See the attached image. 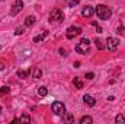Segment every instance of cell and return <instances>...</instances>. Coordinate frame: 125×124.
I'll use <instances>...</instances> for the list:
<instances>
[{
  "instance_id": "1",
  "label": "cell",
  "mask_w": 125,
  "mask_h": 124,
  "mask_svg": "<svg viewBox=\"0 0 125 124\" xmlns=\"http://www.w3.org/2000/svg\"><path fill=\"white\" fill-rule=\"evenodd\" d=\"M94 13H96L97 18L102 19V21H108V19L112 16L111 9H109L108 6H105V4H97V6L94 7Z\"/></svg>"
},
{
  "instance_id": "2",
  "label": "cell",
  "mask_w": 125,
  "mask_h": 124,
  "mask_svg": "<svg viewBox=\"0 0 125 124\" xmlns=\"http://www.w3.org/2000/svg\"><path fill=\"white\" fill-rule=\"evenodd\" d=\"M89 48H90V41L87 38H82L80 42H77V45H76V53H79V54H87Z\"/></svg>"
},
{
  "instance_id": "3",
  "label": "cell",
  "mask_w": 125,
  "mask_h": 124,
  "mask_svg": "<svg viewBox=\"0 0 125 124\" xmlns=\"http://www.w3.org/2000/svg\"><path fill=\"white\" fill-rule=\"evenodd\" d=\"M51 110H52V112H54L55 115H65V114H67V112H65V105H64L62 102H60V101L52 102Z\"/></svg>"
},
{
  "instance_id": "4",
  "label": "cell",
  "mask_w": 125,
  "mask_h": 124,
  "mask_svg": "<svg viewBox=\"0 0 125 124\" xmlns=\"http://www.w3.org/2000/svg\"><path fill=\"white\" fill-rule=\"evenodd\" d=\"M119 47V39L115 37H108L106 38V48L109 51H116Z\"/></svg>"
},
{
  "instance_id": "5",
  "label": "cell",
  "mask_w": 125,
  "mask_h": 124,
  "mask_svg": "<svg viewBox=\"0 0 125 124\" xmlns=\"http://www.w3.org/2000/svg\"><path fill=\"white\" fill-rule=\"evenodd\" d=\"M82 32H83V29H82L80 26H70V28L67 29V38H68V39H73L74 37L80 35Z\"/></svg>"
},
{
  "instance_id": "6",
  "label": "cell",
  "mask_w": 125,
  "mask_h": 124,
  "mask_svg": "<svg viewBox=\"0 0 125 124\" xmlns=\"http://www.w3.org/2000/svg\"><path fill=\"white\" fill-rule=\"evenodd\" d=\"M62 18H64V15H62L61 10L60 9H54L51 12V15H50V22H60V21H62Z\"/></svg>"
},
{
  "instance_id": "7",
  "label": "cell",
  "mask_w": 125,
  "mask_h": 124,
  "mask_svg": "<svg viewBox=\"0 0 125 124\" xmlns=\"http://www.w3.org/2000/svg\"><path fill=\"white\" fill-rule=\"evenodd\" d=\"M22 9H23V1H22V0H16V1L13 3L12 9H10V15L15 16V15H18Z\"/></svg>"
},
{
  "instance_id": "8",
  "label": "cell",
  "mask_w": 125,
  "mask_h": 124,
  "mask_svg": "<svg viewBox=\"0 0 125 124\" xmlns=\"http://www.w3.org/2000/svg\"><path fill=\"white\" fill-rule=\"evenodd\" d=\"M93 13H94L93 6H86V7H83V10H82V16H83V18H90Z\"/></svg>"
},
{
  "instance_id": "9",
  "label": "cell",
  "mask_w": 125,
  "mask_h": 124,
  "mask_svg": "<svg viewBox=\"0 0 125 124\" xmlns=\"http://www.w3.org/2000/svg\"><path fill=\"white\" fill-rule=\"evenodd\" d=\"M83 101H84V104L89 105V107H94V105H96V99H94L93 96H90V95H84V96H83Z\"/></svg>"
},
{
  "instance_id": "10",
  "label": "cell",
  "mask_w": 125,
  "mask_h": 124,
  "mask_svg": "<svg viewBox=\"0 0 125 124\" xmlns=\"http://www.w3.org/2000/svg\"><path fill=\"white\" fill-rule=\"evenodd\" d=\"M47 35H48V31H42V34H39V35H36V37L33 38V42H42Z\"/></svg>"
},
{
  "instance_id": "11",
  "label": "cell",
  "mask_w": 125,
  "mask_h": 124,
  "mask_svg": "<svg viewBox=\"0 0 125 124\" xmlns=\"http://www.w3.org/2000/svg\"><path fill=\"white\" fill-rule=\"evenodd\" d=\"M41 76H42V70H41L38 66L33 67V70H32V77H33V79H39Z\"/></svg>"
},
{
  "instance_id": "12",
  "label": "cell",
  "mask_w": 125,
  "mask_h": 124,
  "mask_svg": "<svg viewBox=\"0 0 125 124\" xmlns=\"http://www.w3.org/2000/svg\"><path fill=\"white\" fill-rule=\"evenodd\" d=\"M90 123H93V118L90 115H84V117L80 118V124H90Z\"/></svg>"
},
{
  "instance_id": "13",
  "label": "cell",
  "mask_w": 125,
  "mask_h": 124,
  "mask_svg": "<svg viewBox=\"0 0 125 124\" xmlns=\"http://www.w3.org/2000/svg\"><path fill=\"white\" fill-rule=\"evenodd\" d=\"M28 76H29V70H18V77L26 79Z\"/></svg>"
},
{
  "instance_id": "14",
  "label": "cell",
  "mask_w": 125,
  "mask_h": 124,
  "mask_svg": "<svg viewBox=\"0 0 125 124\" xmlns=\"http://www.w3.org/2000/svg\"><path fill=\"white\" fill-rule=\"evenodd\" d=\"M35 24V16H28L26 19H25V26H32Z\"/></svg>"
},
{
  "instance_id": "15",
  "label": "cell",
  "mask_w": 125,
  "mask_h": 124,
  "mask_svg": "<svg viewBox=\"0 0 125 124\" xmlns=\"http://www.w3.org/2000/svg\"><path fill=\"white\" fill-rule=\"evenodd\" d=\"M73 83H74V86H76L77 89H83V82H82V80H80L79 77H74Z\"/></svg>"
},
{
  "instance_id": "16",
  "label": "cell",
  "mask_w": 125,
  "mask_h": 124,
  "mask_svg": "<svg viewBox=\"0 0 125 124\" xmlns=\"http://www.w3.org/2000/svg\"><path fill=\"white\" fill-rule=\"evenodd\" d=\"M29 121H31V117L28 114H22L19 117V123H29Z\"/></svg>"
},
{
  "instance_id": "17",
  "label": "cell",
  "mask_w": 125,
  "mask_h": 124,
  "mask_svg": "<svg viewBox=\"0 0 125 124\" xmlns=\"http://www.w3.org/2000/svg\"><path fill=\"white\" fill-rule=\"evenodd\" d=\"M38 95H39V96H47V95H48V89H47V86H41V88L38 89Z\"/></svg>"
},
{
  "instance_id": "18",
  "label": "cell",
  "mask_w": 125,
  "mask_h": 124,
  "mask_svg": "<svg viewBox=\"0 0 125 124\" xmlns=\"http://www.w3.org/2000/svg\"><path fill=\"white\" fill-rule=\"evenodd\" d=\"M115 123L116 124H125V117L121 115V114H118V115L115 117Z\"/></svg>"
},
{
  "instance_id": "19",
  "label": "cell",
  "mask_w": 125,
  "mask_h": 124,
  "mask_svg": "<svg viewBox=\"0 0 125 124\" xmlns=\"http://www.w3.org/2000/svg\"><path fill=\"white\" fill-rule=\"evenodd\" d=\"M94 42H96V47H97L99 50H103V48H105V45L102 44V41H100V39H97V38H96V39H94Z\"/></svg>"
},
{
  "instance_id": "20",
  "label": "cell",
  "mask_w": 125,
  "mask_h": 124,
  "mask_svg": "<svg viewBox=\"0 0 125 124\" xmlns=\"http://www.w3.org/2000/svg\"><path fill=\"white\" fill-rule=\"evenodd\" d=\"M25 32V28L23 26H19V28H16V31H15V35H22Z\"/></svg>"
},
{
  "instance_id": "21",
  "label": "cell",
  "mask_w": 125,
  "mask_h": 124,
  "mask_svg": "<svg viewBox=\"0 0 125 124\" xmlns=\"http://www.w3.org/2000/svg\"><path fill=\"white\" fill-rule=\"evenodd\" d=\"M9 91H10L9 86H1V88H0V93H1V95H3V93H9Z\"/></svg>"
},
{
  "instance_id": "22",
  "label": "cell",
  "mask_w": 125,
  "mask_h": 124,
  "mask_svg": "<svg viewBox=\"0 0 125 124\" xmlns=\"http://www.w3.org/2000/svg\"><path fill=\"white\" fill-rule=\"evenodd\" d=\"M79 1H80V0H68V6H70V7H74L76 4H79Z\"/></svg>"
},
{
  "instance_id": "23",
  "label": "cell",
  "mask_w": 125,
  "mask_h": 124,
  "mask_svg": "<svg viewBox=\"0 0 125 124\" xmlns=\"http://www.w3.org/2000/svg\"><path fill=\"white\" fill-rule=\"evenodd\" d=\"M94 77V73L93 72H89V73H86V79H89V80H92Z\"/></svg>"
},
{
  "instance_id": "24",
  "label": "cell",
  "mask_w": 125,
  "mask_h": 124,
  "mask_svg": "<svg viewBox=\"0 0 125 124\" xmlns=\"http://www.w3.org/2000/svg\"><path fill=\"white\" fill-rule=\"evenodd\" d=\"M116 32H118V34H121V35H124V34H125V28L122 26V25H121V26L116 29Z\"/></svg>"
},
{
  "instance_id": "25",
  "label": "cell",
  "mask_w": 125,
  "mask_h": 124,
  "mask_svg": "<svg viewBox=\"0 0 125 124\" xmlns=\"http://www.w3.org/2000/svg\"><path fill=\"white\" fill-rule=\"evenodd\" d=\"M58 51H60V54H61L62 57H65V56H67V50H65V48H60Z\"/></svg>"
},
{
  "instance_id": "26",
  "label": "cell",
  "mask_w": 125,
  "mask_h": 124,
  "mask_svg": "<svg viewBox=\"0 0 125 124\" xmlns=\"http://www.w3.org/2000/svg\"><path fill=\"white\" fill-rule=\"evenodd\" d=\"M65 118H67V121H68V123H73V120H74V117H73L71 114H67V117H65Z\"/></svg>"
},
{
  "instance_id": "27",
  "label": "cell",
  "mask_w": 125,
  "mask_h": 124,
  "mask_svg": "<svg viewBox=\"0 0 125 124\" xmlns=\"http://www.w3.org/2000/svg\"><path fill=\"white\" fill-rule=\"evenodd\" d=\"M4 67H6V63H4V62H0V70H3Z\"/></svg>"
},
{
  "instance_id": "28",
  "label": "cell",
  "mask_w": 125,
  "mask_h": 124,
  "mask_svg": "<svg viewBox=\"0 0 125 124\" xmlns=\"http://www.w3.org/2000/svg\"><path fill=\"white\" fill-rule=\"evenodd\" d=\"M96 31H97L99 34H100V32H103V29H102V26H99V25H96Z\"/></svg>"
},
{
  "instance_id": "29",
  "label": "cell",
  "mask_w": 125,
  "mask_h": 124,
  "mask_svg": "<svg viewBox=\"0 0 125 124\" xmlns=\"http://www.w3.org/2000/svg\"><path fill=\"white\" fill-rule=\"evenodd\" d=\"M74 67H76V69H79V67H80V62H76V63H74Z\"/></svg>"
},
{
  "instance_id": "30",
  "label": "cell",
  "mask_w": 125,
  "mask_h": 124,
  "mask_svg": "<svg viewBox=\"0 0 125 124\" xmlns=\"http://www.w3.org/2000/svg\"><path fill=\"white\" fill-rule=\"evenodd\" d=\"M0 112H1V107H0Z\"/></svg>"
},
{
  "instance_id": "31",
  "label": "cell",
  "mask_w": 125,
  "mask_h": 124,
  "mask_svg": "<svg viewBox=\"0 0 125 124\" xmlns=\"http://www.w3.org/2000/svg\"><path fill=\"white\" fill-rule=\"evenodd\" d=\"M0 50H1V45H0Z\"/></svg>"
},
{
  "instance_id": "32",
  "label": "cell",
  "mask_w": 125,
  "mask_h": 124,
  "mask_svg": "<svg viewBox=\"0 0 125 124\" xmlns=\"http://www.w3.org/2000/svg\"><path fill=\"white\" fill-rule=\"evenodd\" d=\"M0 1H3V0H0Z\"/></svg>"
}]
</instances>
